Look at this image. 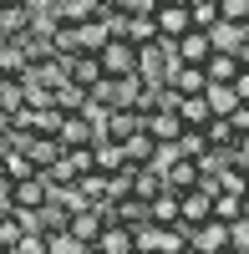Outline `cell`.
Listing matches in <instances>:
<instances>
[{
  "label": "cell",
  "instance_id": "11a10c76",
  "mask_svg": "<svg viewBox=\"0 0 249 254\" xmlns=\"http://www.w3.org/2000/svg\"><path fill=\"white\" fill-rule=\"evenodd\" d=\"M244 178H249V173H244Z\"/></svg>",
  "mask_w": 249,
  "mask_h": 254
},
{
  "label": "cell",
  "instance_id": "ee69618b",
  "mask_svg": "<svg viewBox=\"0 0 249 254\" xmlns=\"http://www.w3.org/2000/svg\"><path fill=\"white\" fill-rule=\"evenodd\" d=\"M10 122H15V112H5V107H0V132H10Z\"/></svg>",
  "mask_w": 249,
  "mask_h": 254
},
{
  "label": "cell",
  "instance_id": "f1b7e54d",
  "mask_svg": "<svg viewBox=\"0 0 249 254\" xmlns=\"http://www.w3.org/2000/svg\"><path fill=\"white\" fill-rule=\"evenodd\" d=\"M26 153H31V163L41 168V173H46V168L61 158V142H56V137H31V142H26Z\"/></svg>",
  "mask_w": 249,
  "mask_h": 254
},
{
  "label": "cell",
  "instance_id": "8d00e7d4",
  "mask_svg": "<svg viewBox=\"0 0 249 254\" xmlns=\"http://www.w3.org/2000/svg\"><path fill=\"white\" fill-rule=\"evenodd\" d=\"M20 239H26V224H20V219H15V208H10V214L0 219V249H15Z\"/></svg>",
  "mask_w": 249,
  "mask_h": 254
},
{
  "label": "cell",
  "instance_id": "52a82bcc",
  "mask_svg": "<svg viewBox=\"0 0 249 254\" xmlns=\"http://www.w3.org/2000/svg\"><path fill=\"white\" fill-rule=\"evenodd\" d=\"M56 142H61V147H87V142H97V122H92L87 112H61Z\"/></svg>",
  "mask_w": 249,
  "mask_h": 254
},
{
  "label": "cell",
  "instance_id": "f6af8a7d",
  "mask_svg": "<svg viewBox=\"0 0 249 254\" xmlns=\"http://www.w3.org/2000/svg\"><path fill=\"white\" fill-rule=\"evenodd\" d=\"M10 147H15V142H10V132H0V158H5V153H10Z\"/></svg>",
  "mask_w": 249,
  "mask_h": 254
},
{
  "label": "cell",
  "instance_id": "7402d4cb",
  "mask_svg": "<svg viewBox=\"0 0 249 254\" xmlns=\"http://www.w3.org/2000/svg\"><path fill=\"white\" fill-rule=\"evenodd\" d=\"M178 117H183V127H203L214 117V107H209L203 92H193V97H178Z\"/></svg>",
  "mask_w": 249,
  "mask_h": 254
},
{
  "label": "cell",
  "instance_id": "4316f807",
  "mask_svg": "<svg viewBox=\"0 0 249 254\" xmlns=\"http://www.w3.org/2000/svg\"><path fill=\"white\" fill-rule=\"evenodd\" d=\"M122 153H127L132 168H142V163H153V158H158V142H153L148 132H132L127 142H122Z\"/></svg>",
  "mask_w": 249,
  "mask_h": 254
},
{
  "label": "cell",
  "instance_id": "2e32d148",
  "mask_svg": "<svg viewBox=\"0 0 249 254\" xmlns=\"http://www.w3.org/2000/svg\"><path fill=\"white\" fill-rule=\"evenodd\" d=\"M10 198H15V208H41L51 198V188H46V178H20V183H10Z\"/></svg>",
  "mask_w": 249,
  "mask_h": 254
},
{
  "label": "cell",
  "instance_id": "4fadbf2b",
  "mask_svg": "<svg viewBox=\"0 0 249 254\" xmlns=\"http://www.w3.org/2000/svg\"><path fill=\"white\" fill-rule=\"evenodd\" d=\"M66 224H71V214H66L56 198H46V203L36 208V234H46V239L61 244V239H66Z\"/></svg>",
  "mask_w": 249,
  "mask_h": 254
},
{
  "label": "cell",
  "instance_id": "b9f144b4",
  "mask_svg": "<svg viewBox=\"0 0 249 254\" xmlns=\"http://www.w3.org/2000/svg\"><path fill=\"white\" fill-rule=\"evenodd\" d=\"M234 61H239V66H249V26H244V36L234 41Z\"/></svg>",
  "mask_w": 249,
  "mask_h": 254
},
{
  "label": "cell",
  "instance_id": "5b68a950",
  "mask_svg": "<svg viewBox=\"0 0 249 254\" xmlns=\"http://www.w3.org/2000/svg\"><path fill=\"white\" fill-rule=\"evenodd\" d=\"M142 132H148L158 147H173V142L183 137V117H178L173 107H153L148 117H142Z\"/></svg>",
  "mask_w": 249,
  "mask_h": 254
},
{
  "label": "cell",
  "instance_id": "c3c4849f",
  "mask_svg": "<svg viewBox=\"0 0 249 254\" xmlns=\"http://www.w3.org/2000/svg\"><path fill=\"white\" fill-rule=\"evenodd\" d=\"M224 254H249V249H239V244H229V249H224Z\"/></svg>",
  "mask_w": 249,
  "mask_h": 254
},
{
  "label": "cell",
  "instance_id": "9a60e30c",
  "mask_svg": "<svg viewBox=\"0 0 249 254\" xmlns=\"http://www.w3.org/2000/svg\"><path fill=\"white\" fill-rule=\"evenodd\" d=\"M92 168H97V173H122V168H132V163H127V153H122V142L97 137L92 142Z\"/></svg>",
  "mask_w": 249,
  "mask_h": 254
},
{
  "label": "cell",
  "instance_id": "7a4b0ae2",
  "mask_svg": "<svg viewBox=\"0 0 249 254\" xmlns=\"http://www.w3.org/2000/svg\"><path fill=\"white\" fill-rule=\"evenodd\" d=\"M168 66H173V46H168V41H148V46H137L132 76H137V81H163Z\"/></svg>",
  "mask_w": 249,
  "mask_h": 254
},
{
  "label": "cell",
  "instance_id": "277c9868",
  "mask_svg": "<svg viewBox=\"0 0 249 254\" xmlns=\"http://www.w3.org/2000/svg\"><path fill=\"white\" fill-rule=\"evenodd\" d=\"M132 132H142V112L137 107H107L97 122V137H112V142H127Z\"/></svg>",
  "mask_w": 249,
  "mask_h": 254
},
{
  "label": "cell",
  "instance_id": "681fc988",
  "mask_svg": "<svg viewBox=\"0 0 249 254\" xmlns=\"http://www.w3.org/2000/svg\"><path fill=\"white\" fill-rule=\"evenodd\" d=\"M244 249H249V224H244Z\"/></svg>",
  "mask_w": 249,
  "mask_h": 254
},
{
  "label": "cell",
  "instance_id": "7c38bea8",
  "mask_svg": "<svg viewBox=\"0 0 249 254\" xmlns=\"http://www.w3.org/2000/svg\"><path fill=\"white\" fill-rule=\"evenodd\" d=\"M163 87H168V92H178V97H193V92H203V87H209V76H203V66H183V61H173V66H168V76H163Z\"/></svg>",
  "mask_w": 249,
  "mask_h": 254
},
{
  "label": "cell",
  "instance_id": "44dd1931",
  "mask_svg": "<svg viewBox=\"0 0 249 254\" xmlns=\"http://www.w3.org/2000/svg\"><path fill=\"white\" fill-rule=\"evenodd\" d=\"M0 173H5L10 183H20V178H36V173H41V168L31 163V153H26V147H10V153H5V158H0Z\"/></svg>",
  "mask_w": 249,
  "mask_h": 254
},
{
  "label": "cell",
  "instance_id": "f35d334b",
  "mask_svg": "<svg viewBox=\"0 0 249 254\" xmlns=\"http://www.w3.org/2000/svg\"><path fill=\"white\" fill-rule=\"evenodd\" d=\"M10 254H56V239H46V234H26Z\"/></svg>",
  "mask_w": 249,
  "mask_h": 254
},
{
  "label": "cell",
  "instance_id": "484cf974",
  "mask_svg": "<svg viewBox=\"0 0 249 254\" xmlns=\"http://www.w3.org/2000/svg\"><path fill=\"white\" fill-rule=\"evenodd\" d=\"M203 76H209V81H234V76H239L234 51H214L209 61H203Z\"/></svg>",
  "mask_w": 249,
  "mask_h": 254
},
{
  "label": "cell",
  "instance_id": "5bb4252c",
  "mask_svg": "<svg viewBox=\"0 0 249 254\" xmlns=\"http://www.w3.org/2000/svg\"><path fill=\"white\" fill-rule=\"evenodd\" d=\"M102 76H107V71H102V61H97V51H76L71 61H66V81H76V87H97V81Z\"/></svg>",
  "mask_w": 249,
  "mask_h": 254
},
{
  "label": "cell",
  "instance_id": "e0dca14e",
  "mask_svg": "<svg viewBox=\"0 0 249 254\" xmlns=\"http://www.w3.org/2000/svg\"><path fill=\"white\" fill-rule=\"evenodd\" d=\"M97 254H132V229L127 224H102V234L92 244Z\"/></svg>",
  "mask_w": 249,
  "mask_h": 254
},
{
  "label": "cell",
  "instance_id": "bcb514c9",
  "mask_svg": "<svg viewBox=\"0 0 249 254\" xmlns=\"http://www.w3.org/2000/svg\"><path fill=\"white\" fill-rule=\"evenodd\" d=\"M92 5H97V15H102V10H117V0H92Z\"/></svg>",
  "mask_w": 249,
  "mask_h": 254
},
{
  "label": "cell",
  "instance_id": "f546056e",
  "mask_svg": "<svg viewBox=\"0 0 249 254\" xmlns=\"http://www.w3.org/2000/svg\"><path fill=\"white\" fill-rule=\"evenodd\" d=\"M76 193L87 198V203H107V173H97V168H92V173H81V178H76Z\"/></svg>",
  "mask_w": 249,
  "mask_h": 254
},
{
  "label": "cell",
  "instance_id": "7dc6e473",
  "mask_svg": "<svg viewBox=\"0 0 249 254\" xmlns=\"http://www.w3.org/2000/svg\"><path fill=\"white\" fill-rule=\"evenodd\" d=\"M234 147H244V153H249V132H239V142H234Z\"/></svg>",
  "mask_w": 249,
  "mask_h": 254
},
{
  "label": "cell",
  "instance_id": "4dcf8cb0",
  "mask_svg": "<svg viewBox=\"0 0 249 254\" xmlns=\"http://www.w3.org/2000/svg\"><path fill=\"white\" fill-rule=\"evenodd\" d=\"M188 26L193 31H214L219 26V5L214 0H188Z\"/></svg>",
  "mask_w": 249,
  "mask_h": 254
},
{
  "label": "cell",
  "instance_id": "f5cc1de1",
  "mask_svg": "<svg viewBox=\"0 0 249 254\" xmlns=\"http://www.w3.org/2000/svg\"><path fill=\"white\" fill-rule=\"evenodd\" d=\"M0 46H5V36H0Z\"/></svg>",
  "mask_w": 249,
  "mask_h": 254
},
{
  "label": "cell",
  "instance_id": "6da1fadb",
  "mask_svg": "<svg viewBox=\"0 0 249 254\" xmlns=\"http://www.w3.org/2000/svg\"><path fill=\"white\" fill-rule=\"evenodd\" d=\"M102 224H112V203H92V208H76L71 224H66V239L76 249H92L97 234H102Z\"/></svg>",
  "mask_w": 249,
  "mask_h": 254
},
{
  "label": "cell",
  "instance_id": "7bdbcfd3",
  "mask_svg": "<svg viewBox=\"0 0 249 254\" xmlns=\"http://www.w3.org/2000/svg\"><path fill=\"white\" fill-rule=\"evenodd\" d=\"M239 224H249V188L239 193Z\"/></svg>",
  "mask_w": 249,
  "mask_h": 254
},
{
  "label": "cell",
  "instance_id": "74e56055",
  "mask_svg": "<svg viewBox=\"0 0 249 254\" xmlns=\"http://www.w3.org/2000/svg\"><path fill=\"white\" fill-rule=\"evenodd\" d=\"M219 5V20H229V26H249V0H214Z\"/></svg>",
  "mask_w": 249,
  "mask_h": 254
},
{
  "label": "cell",
  "instance_id": "60d3db41",
  "mask_svg": "<svg viewBox=\"0 0 249 254\" xmlns=\"http://www.w3.org/2000/svg\"><path fill=\"white\" fill-rule=\"evenodd\" d=\"M229 87H234V102H249V66H239V76L229 81Z\"/></svg>",
  "mask_w": 249,
  "mask_h": 254
},
{
  "label": "cell",
  "instance_id": "1f68e13d",
  "mask_svg": "<svg viewBox=\"0 0 249 254\" xmlns=\"http://www.w3.org/2000/svg\"><path fill=\"white\" fill-rule=\"evenodd\" d=\"M31 66H26V56H20V46H15V41H5V46H0V76H26Z\"/></svg>",
  "mask_w": 249,
  "mask_h": 254
},
{
  "label": "cell",
  "instance_id": "ab89813d",
  "mask_svg": "<svg viewBox=\"0 0 249 254\" xmlns=\"http://www.w3.org/2000/svg\"><path fill=\"white\" fill-rule=\"evenodd\" d=\"M163 0H117V15H153Z\"/></svg>",
  "mask_w": 249,
  "mask_h": 254
},
{
  "label": "cell",
  "instance_id": "3957f363",
  "mask_svg": "<svg viewBox=\"0 0 249 254\" xmlns=\"http://www.w3.org/2000/svg\"><path fill=\"white\" fill-rule=\"evenodd\" d=\"M229 244H234V234H229V224H219V219H203V224L188 229V254H224Z\"/></svg>",
  "mask_w": 249,
  "mask_h": 254
},
{
  "label": "cell",
  "instance_id": "ac0fdd59",
  "mask_svg": "<svg viewBox=\"0 0 249 254\" xmlns=\"http://www.w3.org/2000/svg\"><path fill=\"white\" fill-rule=\"evenodd\" d=\"M46 10L56 15V26H81V20H92V15H97L92 0H51Z\"/></svg>",
  "mask_w": 249,
  "mask_h": 254
},
{
  "label": "cell",
  "instance_id": "83f0119b",
  "mask_svg": "<svg viewBox=\"0 0 249 254\" xmlns=\"http://www.w3.org/2000/svg\"><path fill=\"white\" fill-rule=\"evenodd\" d=\"M158 188H163V173H158L153 163H142V168H132V198H153Z\"/></svg>",
  "mask_w": 249,
  "mask_h": 254
},
{
  "label": "cell",
  "instance_id": "d6a6232c",
  "mask_svg": "<svg viewBox=\"0 0 249 254\" xmlns=\"http://www.w3.org/2000/svg\"><path fill=\"white\" fill-rule=\"evenodd\" d=\"M0 107H5V112H20V107H26V87H20L15 76H0Z\"/></svg>",
  "mask_w": 249,
  "mask_h": 254
},
{
  "label": "cell",
  "instance_id": "9c48e42d",
  "mask_svg": "<svg viewBox=\"0 0 249 254\" xmlns=\"http://www.w3.org/2000/svg\"><path fill=\"white\" fill-rule=\"evenodd\" d=\"M203 219H214V193H203V188H183V193H178V224L193 229Z\"/></svg>",
  "mask_w": 249,
  "mask_h": 254
},
{
  "label": "cell",
  "instance_id": "d590c367",
  "mask_svg": "<svg viewBox=\"0 0 249 254\" xmlns=\"http://www.w3.org/2000/svg\"><path fill=\"white\" fill-rule=\"evenodd\" d=\"M203 97H209L214 112H229V107H234V87H229V81H209V87H203Z\"/></svg>",
  "mask_w": 249,
  "mask_h": 254
},
{
  "label": "cell",
  "instance_id": "f907efd6",
  "mask_svg": "<svg viewBox=\"0 0 249 254\" xmlns=\"http://www.w3.org/2000/svg\"><path fill=\"white\" fill-rule=\"evenodd\" d=\"M76 254H97V249H76Z\"/></svg>",
  "mask_w": 249,
  "mask_h": 254
},
{
  "label": "cell",
  "instance_id": "d4e9b609",
  "mask_svg": "<svg viewBox=\"0 0 249 254\" xmlns=\"http://www.w3.org/2000/svg\"><path fill=\"white\" fill-rule=\"evenodd\" d=\"M51 107H61V112H81V107H87V87H76V81L51 87Z\"/></svg>",
  "mask_w": 249,
  "mask_h": 254
},
{
  "label": "cell",
  "instance_id": "8fae6325",
  "mask_svg": "<svg viewBox=\"0 0 249 254\" xmlns=\"http://www.w3.org/2000/svg\"><path fill=\"white\" fill-rule=\"evenodd\" d=\"M153 26H158V41H168V46H173V41L188 31V5H173V0H163V5L153 10Z\"/></svg>",
  "mask_w": 249,
  "mask_h": 254
},
{
  "label": "cell",
  "instance_id": "e575fe53",
  "mask_svg": "<svg viewBox=\"0 0 249 254\" xmlns=\"http://www.w3.org/2000/svg\"><path fill=\"white\" fill-rule=\"evenodd\" d=\"M214 219L219 224H239V193H224V188H219V193H214Z\"/></svg>",
  "mask_w": 249,
  "mask_h": 254
},
{
  "label": "cell",
  "instance_id": "816d5d0a",
  "mask_svg": "<svg viewBox=\"0 0 249 254\" xmlns=\"http://www.w3.org/2000/svg\"><path fill=\"white\" fill-rule=\"evenodd\" d=\"M173 5H188V0H173Z\"/></svg>",
  "mask_w": 249,
  "mask_h": 254
},
{
  "label": "cell",
  "instance_id": "603a6c76",
  "mask_svg": "<svg viewBox=\"0 0 249 254\" xmlns=\"http://www.w3.org/2000/svg\"><path fill=\"white\" fill-rule=\"evenodd\" d=\"M112 224H127V229H137V224H148V198H117L112 203Z\"/></svg>",
  "mask_w": 249,
  "mask_h": 254
},
{
  "label": "cell",
  "instance_id": "d6986e66",
  "mask_svg": "<svg viewBox=\"0 0 249 254\" xmlns=\"http://www.w3.org/2000/svg\"><path fill=\"white\" fill-rule=\"evenodd\" d=\"M148 219L153 224H178V188H168V183L158 188V193L148 198Z\"/></svg>",
  "mask_w": 249,
  "mask_h": 254
},
{
  "label": "cell",
  "instance_id": "8992f818",
  "mask_svg": "<svg viewBox=\"0 0 249 254\" xmlns=\"http://www.w3.org/2000/svg\"><path fill=\"white\" fill-rule=\"evenodd\" d=\"M97 61H102V71H107V76H127V71L137 66V46H132V41H122V36H112L107 46L97 51Z\"/></svg>",
  "mask_w": 249,
  "mask_h": 254
},
{
  "label": "cell",
  "instance_id": "ffe728a7",
  "mask_svg": "<svg viewBox=\"0 0 249 254\" xmlns=\"http://www.w3.org/2000/svg\"><path fill=\"white\" fill-rule=\"evenodd\" d=\"M203 137H209V147H219V153H229V147L239 142V132H234V122L224 117V112H214L209 122H203Z\"/></svg>",
  "mask_w": 249,
  "mask_h": 254
},
{
  "label": "cell",
  "instance_id": "836d02e7",
  "mask_svg": "<svg viewBox=\"0 0 249 254\" xmlns=\"http://www.w3.org/2000/svg\"><path fill=\"white\" fill-rule=\"evenodd\" d=\"M244 36V26H229V20H219V26L209 31V46L214 51H234V41Z\"/></svg>",
  "mask_w": 249,
  "mask_h": 254
},
{
  "label": "cell",
  "instance_id": "cb8c5ba5",
  "mask_svg": "<svg viewBox=\"0 0 249 254\" xmlns=\"http://www.w3.org/2000/svg\"><path fill=\"white\" fill-rule=\"evenodd\" d=\"M122 41H132V46H148V41H158L153 15H122Z\"/></svg>",
  "mask_w": 249,
  "mask_h": 254
},
{
  "label": "cell",
  "instance_id": "ba28073f",
  "mask_svg": "<svg viewBox=\"0 0 249 254\" xmlns=\"http://www.w3.org/2000/svg\"><path fill=\"white\" fill-rule=\"evenodd\" d=\"M214 56V46H209V31H183L178 41H173V61H183V66H203V61Z\"/></svg>",
  "mask_w": 249,
  "mask_h": 254
},
{
  "label": "cell",
  "instance_id": "db71d44e",
  "mask_svg": "<svg viewBox=\"0 0 249 254\" xmlns=\"http://www.w3.org/2000/svg\"><path fill=\"white\" fill-rule=\"evenodd\" d=\"M0 254H10V249H0Z\"/></svg>",
  "mask_w": 249,
  "mask_h": 254
},
{
  "label": "cell",
  "instance_id": "30bf717a",
  "mask_svg": "<svg viewBox=\"0 0 249 254\" xmlns=\"http://www.w3.org/2000/svg\"><path fill=\"white\" fill-rule=\"evenodd\" d=\"M31 0H0V36H5V41H20V36H26L31 31Z\"/></svg>",
  "mask_w": 249,
  "mask_h": 254
}]
</instances>
